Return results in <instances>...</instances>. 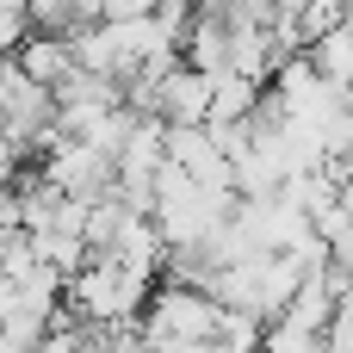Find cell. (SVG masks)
<instances>
[{
	"label": "cell",
	"mask_w": 353,
	"mask_h": 353,
	"mask_svg": "<svg viewBox=\"0 0 353 353\" xmlns=\"http://www.w3.org/2000/svg\"><path fill=\"white\" fill-rule=\"evenodd\" d=\"M137 12V0H81V19L93 25V19H130Z\"/></svg>",
	"instance_id": "cell-4"
},
{
	"label": "cell",
	"mask_w": 353,
	"mask_h": 353,
	"mask_svg": "<svg viewBox=\"0 0 353 353\" xmlns=\"http://www.w3.org/2000/svg\"><path fill=\"white\" fill-rule=\"evenodd\" d=\"M261 353H329V335H323V329H304V323H292V316H279V323H267Z\"/></svg>",
	"instance_id": "cell-3"
},
{
	"label": "cell",
	"mask_w": 353,
	"mask_h": 353,
	"mask_svg": "<svg viewBox=\"0 0 353 353\" xmlns=\"http://www.w3.org/2000/svg\"><path fill=\"white\" fill-rule=\"evenodd\" d=\"M19 62L25 74H37L43 87H62L68 74H81V56H74V37L68 31H31L19 43Z\"/></svg>",
	"instance_id": "cell-2"
},
{
	"label": "cell",
	"mask_w": 353,
	"mask_h": 353,
	"mask_svg": "<svg viewBox=\"0 0 353 353\" xmlns=\"http://www.w3.org/2000/svg\"><path fill=\"white\" fill-rule=\"evenodd\" d=\"M137 323H143L149 353H161V347H186V341H217L223 323H230V304H217V298L199 292V285H174V279H161L155 298H149V310H143Z\"/></svg>",
	"instance_id": "cell-1"
}]
</instances>
